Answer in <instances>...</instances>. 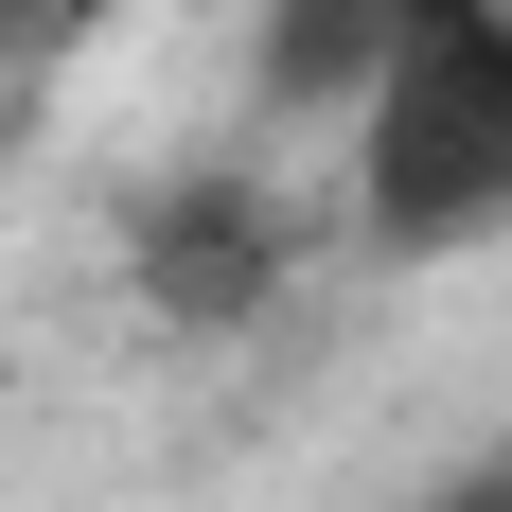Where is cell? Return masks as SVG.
Returning a JSON list of instances; mask_svg holds the SVG:
<instances>
[{
  "label": "cell",
  "mask_w": 512,
  "mask_h": 512,
  "mask_svg": "<svg viewBox=\"0 0 512 512\" xmlns=\"http://www.w3.org/2000/svg\"><path fill=\"white\" fill-rule=\"evenodd\" d=\"M354 212L389 248H477L512 212V0H442L354 106Z\"/></svg>",
  "instance_id": "cell-1"
},
{
  "label": "cell",
  "mask_w": 512,
  "mask_h": 512,
  "mask_svg": "<svg viewBox=\"0 0 512 512\" xmlns=\"http://www.w3.org/2000/svg\"><path fill=\"white\" fill-rule=\"evenodd\" d=\"M265 265H283V212H265L248 177H177L159 230H142V301L159 318H248Z\"/></svg>",
  "instance_id": "cell-2"
},
{
  "label": "cell",
  "mask_w": 512,
  "mask_h": 512,
  "mask_svg": "<svg viewBox=\"0 0 512 512\" xmlns=\"http://www.w3.org/2000/svg\"><path fill=\"white\" fill-rule=\"evenodd\" d=\"M442 0H265V106H301V124H354L371 71L424 36Z\"/></svg>",
  "instance_id": "cell-3"
},
{
  "label": "cell",
  "mask_w": 512,
  "mask_h": 512,
  "mask_svg": "<svg viewBox=\"0 0 512 512\" xmlns=\"http://www.w3.org/2000/svg\"><path fill=\"white\" fill-rule=\"evenodd\" d=\"M424 512H512V460H495V477H460V495H424Z\"/></svg>",
  "instance_id": "cell-4"
}]
</instances>
